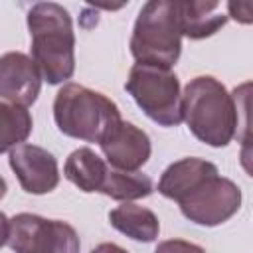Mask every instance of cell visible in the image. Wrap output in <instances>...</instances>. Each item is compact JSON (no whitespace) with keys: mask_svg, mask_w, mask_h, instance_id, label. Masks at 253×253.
<instances>
[{"mask_svg":"<svg viewBox=\"0 0 253 253\" xmlns=\"http://www.w3.org/2000/svg\"><path fill=\"white\" fill-rule=\"evenodd\" d=\"M182 121L200 142L213 148L227 146L239 128L237 101L215 77H194L182 93Z\"/></svg>","mask_w":253,"mask_h":253,"instance_id":"cell-1","label":"cell"},{"mask_svg":"<svg viewBox=\"0 0 253 253\" xmlns=\"http://www.w3.org/2000/svg\"><path fill=\"white\" fill-rule=\"evenodd\" d=\"M32 59L42 79L59 85L75 71V34L69 12L57 2H38L28 12Z\"/></svg>","mask_w":253,"mask_h":253,"instance_id":"cell-2","label":"cell"},{"mask_svg":"<svg viewBox=\"0 0 253 253\" xmlns=\"http://www.w3.org/2000/svg\"><path fill=\"white\" fill-rule=\"evenodd\" d=\"M53 119L63 134L99 142L109 126L121 121V111L107 95L79 83H65L55 95Z\"/></svg>","mask_w":253,"mask_h":253,"instance_id":"cell-3","label":"cell"},{"mask_svg":"<svg viewBox=\"0 0 253 253\" xmlns=\"http://www.w3.org/2000/svg\"><path fill=\"white\" fill-rule=\"evenodd\" d=\"M182 51V32L178 24V6L174 0L146 2L134 22L130 36V53L136 63L170 69Z\"/></svg>","mask_w":253,"mask_h":253,"instance_id":"cell-4","label":"cell"},{"mask_svg":"<svg viewBox=\"0 0 253 253\" xmlns=\"http://www.w3.org/2000/svg\"><path fill=\"white\" fill-rule=\"evenodd\" d=\"M125 89L142 113L160 126H178L182 123V91L174 71L134 63Z\"/></svg>","mask_w":253,"mask_h":253,"instance_id":"cell-5","label":"cell"},{"mask_svg":"<svg viewBox=\"0 0 253 253\" xmlns=\"http://www.w3.org/2000/svg\"><path fill=\"white\" fill-rule=\"evenodd\" d=\"M176 204L186 219L198 225L215 227L239 211L241 190L235 182L215 172L200 180L194 188L180 196Z\"/></svg>","mask_w":253,"mask_h":253,"instance_id":"cell-6","label":"cell"},{"mask_svg":"<svg viewBox=\"0 0 253 253\" xmlns=\"http://www.w3.org/2000/svg\"><path fill=\"white\" fill-rule=\"evenodd\" d=\"M8 245L14 253H81L73 225L26 211L10 219Z\"/></svg>","mask_w":253,"mask_h":253,"instance_id":"cell-7","label":"cell"},{"mask_svg":"<svg viewBox=\"0 0 253 253\" xmlns=\"http://www.w3.org/2000/svg\"><path fill=\"white\" fill-rule=\"evenodd\" d=\"M99 146L109 162L117 170L136 172L150 158V138L148 134L132 123L117 121L99 140Z\"/></svg>","mask_w":253,"mask_h":253,"instance_id":"cell-8","label":"cell"},{"mask_svg":"<svg viewBox=\"0 0 253 253\" xmlns=\"http://www.w3.org/2000/svg\"><path fill=\"white\" fill-rule=\"evenodd\" d=\"M8 160L24 192L42 196L57 188L59 184L57 160L45 148L24 142L10 150Z\"/></svg>","mask_w":253,"mask_h":253,"instance_id":"cell-9","label":"cell"},{"mask_svg":"<svg viewBox=\"0 0 253 253\" xmlns=\"http://www.w3.org/2000/svg\"><path fill=\"white\" fill-rule=\"evenodd\" d=\"M42 89V73L34 59L22 51L0 55V97L6 103L30 107Z\"/></svg>","mask_w":253,"mask_h":253,"instance_id":"cell-10","label":"cell"},{"mask_svg":"<svg viewBox=\"0 0 253 253\" xmlns=\"http://www.w3.org/2000/svg\"><path fill=\"white\" fill-rule=\"evenodd\" d=\"M176 6H178L180 32L190 40H204L208 36H213L227 22V14L221 12L219 2L186 0V2H176Z\"/></svg>","mask_w":253,"mask_h":253,"instance_id":"cell-11","label":"cell"},{"mask_svg":"<svg viewBox=\"0 0 253 253\" xmlns=\"http://www.w3.org/2000/svg\"><path fill=\"white\" fill-rule=\"evenodd\" d=\"M217 166L204 160V158H182L172 162L158 180V192L168 200H178L184 196L190 188H194L200 180H204L210 174H215Z\"/></svg>","mask_w":253,"mask_h":253,"instance_id":"cell-12","label":"cell"},{"mask_svg":"<svg viewBox=\"0 0 253 253\" xmlns=\"http://www.w3.org/2000/svg\"><path fill=\"white\" fill-rule=\"evenodd\" d=\"M109 221L117 231L140 243H150L160 233V221L154 211L132 202H123L121 206L111 210Z\"/></svg>","mask_w":253,"mask_h":253,"instance_id":"cell-13","label":"cell"},{"mask_svg":"<svg viewBox=\"0 0 253 253\" xmlns=\"http://www.w3.org/2000/svg\"><path fill=\"white\" fill-rule=\"evenodd\" d=\"M107 170L109 164L87 146L73 150L63 164V176L83 192H101Z\"/></svg>","mask_w":253,"mask_h":253,"instance_id":"cell-14","label":"cell"},{"mask_svg":"<svg viewBox=\"0 0 253 253\" xmlns=\"http://www.w3.org/2000/svg\"><path fill=\"white\" fill-rule=\"evenodd\" d=\"M154 190L152 180L142 174V172H126V170H117L109 166L105 182L101 186V194L119 200V202H132L150 196Z\"/></svg>","mask_w":253,"mask_h":253,"instance_id":"cell-15","label":"cell"},{"mask_svg":"<svg viewBox=\"0 0 253 253\" xmlns=\"http://www.w3.org/2000/svg\"><path fill=\"white\" fill-rule=\"evenodd\" d=\"M32 126L34 121L26 107L0 101V154L24 144Z\"/></svg>","mask_w":253,"mask_h":253,"instance_id":"cell-16","label":"cell"},{"mask_svg":"<svg viewBox=\"0 0 253 253\" xmlns=\"http://www.w3.org/2000/svg\"><path fill=\"white\" fill-rule=\"evenodd\" d=\"M154 253H206V249L184 239H166L156 245Z\"/></svg>","mask_w":253,"mask_h":253,"instance_id":"cell-17","label":"cell"},{"mask_svg":"<svg viewBox=\"0 0 253 253\" xmlns=\"http://www.w3.org/2000/svg\"><path fill=\"white\" fill-rule=\"evenodd\" d=\"M91 253H128L126 249H123L117 243H99L97 247L91 249Z\"/></svg>","mask_w":253,"mask_h":253,"instance_id":"cell-18","label":"cell"},{"mask_svg":"<svg viewBox=\"0 0 253 253\" xmlns=\"http://www.w3.org/2000/svg\"><path fill=\"white\" fill-rule=\"evenodd\" d=\"M8 233H10V219L0 211V247L8 243Z\"/></svg>","mask_w":253,"mask_h":253,"instance_id":"cell-19","label":"cell"},{"mask_svg":"<svg viewBox=\"0 0 253 253\" xmlns=\"http://www.w3.org/2000/svg\"><path fill=\"white\" fill-rule=\"evenodd\" d=\"M6 190H8V186H6V180L0 176V200L6 196Z\"/></svg>","mask_w":253,"mask_h":253,"instance_id":"cell-20","label":"cell"}]
</instances>
